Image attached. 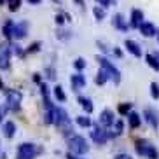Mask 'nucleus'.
<instances>
[{
	"label": "nucleus",
	"instance_id": "f257e3e1",
	"mask_svg": "<svg viewBox=\"0 0 159 159\" xmlns=\"http://www.w3.org/2000/svg\"><path fill=\"white\" fill-rule=\"evenodd\" d=\"M54 124H56V128L60 129V133L63 136H72L74 133V126H72V121H70V117H68V112H66L65 108H61V107H56L54 108Z\"/></svg>",
	"mask_w": 159,
	"mask_h": 159
},
{
	"label": "nucleus",
	"instance_id": "f03ea898",
	"mask_svg": "<svg viewBox=\"0 0 159 159\" xmlns=\"http://www.w3.org/2000/svg\"><path fill=\"white\" fill-rule=\"evenodd\" d=\"M66 143H68V152H72L74 156H84L89 152V143L84 136L80 135H72L66 138Z\"/></svg>",
	"mask_w": 159,
	"mask_h": 159
},
{
	"label": "nucleus",
	"instance_id": "7ed1b4c3",
	"mask_svg": "<svg viewBox=\"0 0 159 159\" xmlns=\"http://www.w3.org/2000/svg\"><path fill=\"white\" fill-rule=\"evenodd\" d=\"M40 152H42V147H39L32 142H23V143L18 145L16 159H35Z\"/></svg>",
	"mask_w": 159,
	"mask_h": 159
},
{
	"label": "nucleus",
	"instance_id": "20e7f679",
	"mask_svg": "<svg viewBox=\"0 0 159 159\" xmlns=\"http://www.w3.org/2000/svg\"><path fill=\"white\" fill-rule=\"evenodd\" d=\"M135 150L138 156H143L147 159H159V152L156 149V145H152L145 138H140V140L135 142Z\"/></svg>",
	"mask_w": 159,
	"mask_h": 159
},
{
	"label": "nucleus",
	"instance_id": "39448f33",
	"mask_svg": "<svg viewBox=\"0 0 159 159\" xmlns=\"http://www.w3.org/2000/svg\"><path fill=\"white\" fill-rule=\"evenodd\" d=\"M98 63H100V68H103V70L107 72V74L110 75V79H112L116 84L121 82V72L117 70V68L107 60V58H105V56H98Z\"/></svg>",
	"mask_w": 159,
	"mask_h": 159
},
{
	"label": "nucleus",
	"instance_id": "423d86ee",
	"mask_svg": "<svg viewBox=\"0 0 159 159\" xmlns=\"http://www.w3.org/2000/svg\"><path fill=\"white\" fill-rule=\"evenodd\" d=\"M91 138L96 145H105L110 140V131H107V128L100 126V124H94L93 131H91Z\"/></svg>",
	"mask_w": 159,
	"mask_h": 159
},
{
	"label": "nucleus",
	"instance_id": "0eeeda50",
	"mask_svg": "<svg viewBox=\"0 0 159 159\" xmlns=\"http://www.w3.org/2000/svg\"><path fill=\"white\" fill-rule=\"evenodd\" d=\"M5 105H7L11 110H19V107H21V93H19V91H7Z\"/></svg>",
	"mask_w": 159,
	"mask_h": 159
},
{
	"label": "nucleus",
	"instance_id": "6e6552de",
	"mask_svg": "<svg viewBox=\"0 0 159 159\" xmlns=\"http://www.w3.org/2000/svg\"><path fill=\"white\" fill-rule=\"evenodd\" d=\"M143 119L152 129H157V126H159V114L156 112L154 108H150V107L145 108L143 110Z\"/></svg>",
	"mask_w": 159,
	"mask_h": 159
},
{
	"label": "nucleus",
	"instance_id": "1a4fd4ad",
	"mask_svg": "<svg viewBox=\"0 0 159 159\" xmlns=\"http://www.w3.org/2000/svg\"><path fill=\"white\" fill-rule=\"evenodd\" d=\"M11 65V47L7 44L0 46V70H7Z\"/></svg>",
	"mask_w": 159,
	"mask_h": 159
},
{
	"label": "nucleus",
	"instance_id": "9d476101",
	"mask_svg": "<svg viewBox=\"0 0 159 159\" xmlns=\"http://www.w3.org/2000/svg\"><path fill=\"white\" fill-rule=\"evenodd\" d=\"M117 119H114V112L112 110H108V108H105L102 114H100V119H98V124L103 128H112L114 126V122H116Z\"/></svg>",
	"mask_w": 159,
	"mask_h": 159
},
{
	"label": "nucleus",
	"instance_id": "9b49d317",
	"mask_svg": "<svg viewBox=\"0 0 159 159\" xmlns=\"http://www.w3.org/2000/svg\"><path fill=\"white\" fill-rule=\"evenodd\" d=\"M70 86H72V91H80V89L86 86V77L80 74V72L74 74L70 77Z\"/></svg>",
	"mask_w": 159,
	"mask_h": 159
},
{
	"label": "nucleus",
	"instance_id": "f8f14e48",
	"mask_svg": "<svg viewBox=\"0 0 159 159\" xmlns=\"http://www.w3.org/2000/svg\"><path fill=\"white\" fill-rule=\"evenodd\" d=\"M128 124H129L131 129H138V128L142 126V116L138 112H133V110H131V112L128 114Z\"/></svg>",
	"mask_w": 159,
	"mask_h": 159
},
{
	"label": "nucleus",
	"instance_id": "ddd939ff",
	"mask_svg": "<svg viewBox=\"0 0 159 159\" xmlns=\"http://www.w3.org/2000/svg\"><path fill=\"white\" fill-rule=\"evenodd\" d=\"M2 133H4V136L7 138V140L14 138V135H16V124L12 121H5L4 126H2Z\"/></svg>",
	"mask_w": 159,
	"mask_h": 159
},
{
	"label": "nucleus",
	"instance_id": "4468645a",
	"mask_svg": "<svg viewBox=\"0 0 159 159\" xmlns=\"http://www.w3.org/2000/svg\"><path fill=\"white\" fill-rule=\"evenodd\" d=\"M142 19H143V12H142L140 9H133L131 11V26L140 28V25L143 23Z\"/></svg>",
	"mask_w": 159,
	"mask_h": 159
},
{
	"label": "nucleus",
	"instance_id": "2eb2a0df",
	"mask_svg": "<svg viewBox=\"0 0 159 159\" xmlns=\"http://www.w3.org/2000/svg\"><path fill=\"white\" fill-rule=\"evenodd\" d=\"M124 46H126V49L133 54V56H136V58H140L142 56V49H140V46L135 42V40H126L124 42Z\"/></svg>",
	"mask_w": 159,
	"mask_h": 159
},
{
	"label": "nucleus",
	"instance_id": "dca6fc26",
	"mask_svg": "<svg viewBox=\"0 0 159 159\" xmlns=\"http://www.w3.org/2000/svg\"><path fill=\"white\" fill-rule=\"evenodd\" d=\"M114 131H110V138H116V136H121L122 133H124V121L122 119H117L116 122H114Z\"/></svg>",
	"mask_w": 159,
	"mask_h": 159
},
{
	"label": "nucleus",
	"instance_id": "f3484780",
	"mask_svg": "<svg viewBox=\"0 0 159 159\" xmlns=\"http://www.w3.org/2000/svg\"><path fill=\"white\" fill-rule=\"evenodd\" d=\"M140 32L143 33L145 37H152V35H156V26L152 23H142L140 25Z\"/></svg>",
	"mask_w": 159,
	"mask_h": 159
},
{
	"label": "nucleus",
	"instance_id": "a211bd4d",
	"mask_svg": "<svg viewBox=\"0 0 159 159\" xmlns=\"http://www.w3.org/2000/svg\"><path fill=\"white\" fill-rule=\"evenodd\" d=\"M79 103H80V107H82V108L86 110V114H91V112L94 110L91 98H86V96H79Z\"/></svg>",
	"mask_w": 159,
	"mask_h": 159
},
{
	"label": "nucleus",
	"instance_id": "6ab92c4d",
	"mask_svg": "<svg viewBox=\"0 0 159 159\" xmlns=\"http://www.w3.org/2000/svg\"><path fill=\"white\" fill-rule=\"evenodd\" d=\"M26 28H28V25L25 23V21L23 23H18L14 26V37L16 39H23L25 35H26Z\"/></svg>",
	"mask_w": 159,
	"mask_h": 159
},
{
	"label": "nucleus",
	"instance_id": "aec40b11",
	"mask_svg": "<svg viewBox=\"0 0 159 159\" xmlns=\"http://www.w3.org/2000/svg\"><path fill=\"white\" fill-rule=\"evenodd\" d=\"M75 122H77V126H80V128H91L93 126L91 117H86V116H77L75 117Z\"/></svg>",
	"mask_w": 159,
	"mask_h": 159
},
{
	"label": "nucleus",
	"instance_id": "412c9836",
	"mask_svg": "<svg viewBox=\"0 0 159 159\" xmlns=\"http://www.w3.org/2000/svg\"><path fill=\"white\" fill-rule=\"evenodd\" d=\"M52 93H54V98L58 100L60 103H63V102H66V94H65V91H63V88H61L60 84L58 86H54L52 88Z\"/></svg>",
	"mask_w": 159,
	"mask_h": 159
},
{
	"label": "nucleus",
	"instance_id": "4be33fe9",
	"mask_svg": "<svg viewBox=\"0 0 159 159\" xmlns=\"http://www.w3.org/2000/svg\"><path fill=\"white\" fill-rule=\"evenodd\" d=\"M108 79H110V75H108L107 72L103 70V68H100V72L96 74V79H94V82H96L98 86H103V84H105V82H107Z\"/></svg>",
	"mask_w": 159,
	"mask_h": 159
},
{
	"label": "nucleus",
	"instance_id": "5701e85b",
	"mask_svg": "<svg viewBox=\"0 0 159 159\" xmlns=\"http://www.w3.org/2000/svg\"><path fill=\"white\" fill-rule=\"evenodd\" d=\"M145 61H147V65L150 68H154V70H159V58L156 54H147L145 56Z\"/></svg>",
	"mask_w": 159,
	"mask_h": 159
},
{
	"label": "nucleus",
	"instance_id": "b1692460",
	"mask_svg": "<svg viewBox=\"0 0 159 159\" xmlns=\"http://www.w3.org/2000/svg\"><path fill=\"white\" fill-rule=\"evenodd\" d=\"M112 25H114V26H117L119 30H128V25L124 23V19H122V16H121V14H116V16H114Z\"/></svg>",
	"mask_w": 159,
	"mask_h": 159
},
{
	"label": "nucleus",
	"instance_id": "393cba45",
	"mask_svg": "<svg viewBox=\"0 0 159 159\" xmlns=\"http://www.w3.org/2000/svg\"><path fill=\"white\" fill-rule=\"evenodd\" d=\"M14 26H16V25L12 23V21H7V23L4 25V35L7 39H9L11 35H14Z\"/></svg>",
	"mask_w": 159,
	"mask_h": 159
},
{
	"label": "nucleus",
	"instance_id": "a878e982",
	"mask_svg": "<svg viewBox=\"0 0 159 159\" xmlns=\"http://www.w3.org/2000/svg\"><path fill=\"white\" fill-rule=\"evenodd\" d=\"M117 112L121 114V116H128L131 112V103H121L119 107H117Z\"/></svg>",
	"mask_w": 159,
	"mask_h": 159
},
{
	"label": "nucleus",
	"instance_id": "bb28decb",
	"mask_svg": "<svg viewBox=\"0 0 159 159\" xmlns=\"http://www.w3.org/2000/svg\"><path fill=\"white\" fill-rule=\"evenodd\" d=\"M150 96L154 100H159V84L157 82H152L150 84Z\"/></svg>",
	"mask_w": 159,
	"mask_h": 159
},
{
	"label": "nucleus",
	"instance_id": "cd10ccee",
	"mask_svg": "<svg viewBox=\"0 0 159 159\" xmlns=\"http://www.w3.org/2000/svg\"><path fill=\"white\" fill-rule=\"evenodd\" d=\"M74 66H75V70H84L86 68V60L84 58H77V60L74 61Z\"/></svg>",
	"mask_w": 159,
	"mask_h": 159
},
{
	"label": "nucleus",
	"instance_id": "c85d7f7f",
	"mask_svg": "<svg viewBox=\"0 0 159 159\" xmlns=\"http://www.w3.org/2000/svg\"><path fill=\"white\" fill-rule=\"evenodd\" d=\"M19 5H21V0H9V11H11V12L18 11Z\"/></svg>",
	"mask_w": 159,
	"mask_h": 159
},
{
	"label": "nucleus",
	"instance_id": "c756f323",
	"mask_svg": "<svg viewBox=\"0 0 159 159\" xmlns=\"http://www.w3.org/2000/svg\"><path fill=\"white\" fill-rule=\"evenodd\" d=\"M93 12H94V16H96V19H98V21H102V19L105 18V11L100 9V7H94Z\"/></svg>",
	"mask_w": 159,
	"mask_h": 159
},
{
	"label": "nucleus",
	"instance_id": "7c9ffc66",
	"mask_svg": "<svg viewBox=\"0 0 159 159\" xmlns=\"http://www.w3.org/2000/svg\"><path fill=\"white\" fill-rule=\"evenodd\" d=\"M7 110H9V107H7V105H0V122H2V119H4L5 117V114H7Z\"/></svg>",
	"mask_w": 159,
	"mask_h": 159
},
{
	"label": "nucleus",
	"instance_id": "2f4dec72",
	"mask_svg": "<svg viewBox=\"0 0 159 159\" xmlns=\"http://www.w3.org/2000/svg\"><path fill=\"white\" fill-rule=\"evenodd\" d=\"M114 159H133V157H131L128 152H119V154L114 156Z\"/></svg>",
	"mask_w": 159,
	"mask_h": 159
},
{
	"label": "nucleus",
	"instance_id": "473e14b6",
	"mask_svg": "<svg viewBox=\"0 0 159 159\" xmlns=\"http://www.w3.org/2000/svg\"><path fill=\"white\" fill-rule=\"evenodd\" d=\"M39 47H40V42H33L32 46L28 47V52H37V51H39Z\"/></svg>",
	"mask_w": 159,
	"mask_h": 159
},
{
	"label": "nucleus",
	"instance_id": "72a5a7b5",
	"mask_svg": "<svg viewBox=\"0 0 159 159\" xmlns=\"http://www.w3.org/2000/svg\"><path fill=\"white\" fill-rule=\"evenodd\" d=\"M58 39H61V40H66V39H70V33L63 30V32H60V33H58Z\"/></svg>",
	"mask_w": 159,
	"mask_h": 159
},
{
	"label": "nucleus",
	"instance_id": "f704fd0d",
	"mask_svg": "<svg viewBox=\"0 0 159 159\" xmlns=\"http://www.w3.org/2000/svg\"><path fill=\"white\" fill-rule=\"evenodd\" d=\"M96 2H98V4L102 5V7H108V5H110V2H112V0H96Z\"/></svg>",
	"mask_w": 159,
	"mask_h": 159
},
{
	"label": "nucleus",
	"instance_id": "c9c22d12",
	"mask_svg": "<svg viewBox=\"0 0 159 159\" xmlns=\"http://www.w3.org/2000/svg\"><path fill=\"white\" fill-rule=\"evenodd\" d=\"M54 72H52V68H49V70H47V79H54Z\"/></svg>",
	"mask_w": 159,
	"mask_h": 159
},
{
	"label": "nucleus",
	"instance_id": "e433bc0d",
	"mask_svg": "<svg viewBox=\"0 0 159 159\" xmlns=\"http://www.w3.org/2000/svg\"><path fill=\"white\" fill-rule=\"evenodd\" d=\"M56 23L58 25H63V16H56Z\"/></svg>",
	"mask_w": 159,
	"mask_h": 159
},
{
	"label": "nucleus",
	"instance_id": "4c0bfd02",
	"mask_svg": "<svg viewBox=\"0 0 159 159\" xmlns=\"http://www.w3.org/2000/svg\"><path fill=\"white\" fill-rule=\"evenodd\" d=\"M33 80H35V82H40V75L35 74V75H33Z\"/></svg>",
	"mask_w": 159,
	"mask_h": 159
},
{
	"label": "nucleus",
	"instance_id": "58836bf2",
	"mask_svg": "<svg viewBox=\"0 0 159 159\" xmlns=\"http://www.w3.org/2000/svg\"><path fill=\"white\" fill-rule=\"evenodd\" d=\"M114 54H116V56H119V58H121V56H122V52H121V51H119V49H114Z\"/></svg>",
	"mask_w": 159,
	"mask_h": 159
},
{
	"label": "nucleus",
	"instance_id": "ea45409f",
	"mask_svg": "<svg viewBox=\"0 0 159 159\" xmlns=\"http://www.w3.org/2000/svg\"><path fill=\"white\" fill-rule=\"evenodd\" d=\"M30 4H33V5H37V4H40V0H28Z\"/></svg>",
	"mask_w": 159,
	"mask_h": 159
},
{
	"label": "nucleus",
	"instance_id": "a19ab883",
	"mask_svg": "<svg viewBox=\"0 0 159 159\" xmlns=\"http://www.w3.org/2000/svg\"><path fill=\"white\" fill-rule=\"evenodd\" d=\"M68 159H80V157H75V156L72 154V152H68Z\"/></svg>",
	"mask_w": 159,
	"mask_h": 159
},
{
	"label": "nucleus",
	"instance_id": "79ce46f5",
	"mask_svg": "<svg viewBox=\"0 0 159 159\" xmlns=\"http://www.w3.org/2000/svg\"><path fill=\"white\" fill-rule=\"evenodd\" d=\"M75 2H77L79 5H84V2H82V0H75Z\"/></svg>",
	"mask_w": 159,
	"mask_h": 159
},
{
	"label": "nucleus",
	"instance_id": "37998d69",
	"mask_svg": "<svg viewBox=\"0 0 159 159\" xmlns=\"http://www.w3.org/2000/svg\"><path fill=\"white\" fill-rule=\"evenodd\" d=\"M156 37H157V42H159V30H157V33H156Z\"/></svg>",
	"mask_w": 159,
	"mask_h": 159
},
{
	"label": "nucleus",
	"instance_id": "c03bdc74",
	"mask_svg": "<svg viewBox=\"0 0 159 159\" xmlns=\"http://www.w3.org/2000/svg\"><path fill=\"white\" fill-rule=\"evenodd\" d=\"M4 2H5V0H0V5H2V4H4Z\"/></svg>",
	"mask_w": 159,
	"mask_h": 159
},
{
	"label": "nucleus",
	"instance_id": "a18cd8bd",
	"mask_svg": "<svg viewBox=\"0 0 159 159\" xmlns=\"http://www.w3.org/2000/svg\"><path fill=\"white\" fill-rule=\"evenodd\" d=\"M54 2H60V0H54Z\"/></svg>",
	"mask_w": 159,
	"mask_h": 159
}]
</instances>
